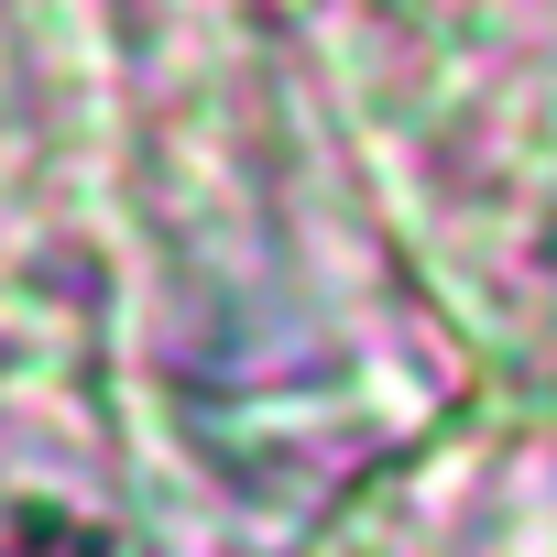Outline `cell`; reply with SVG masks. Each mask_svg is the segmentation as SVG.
<instances>
[{
	"instance_id": "6da1fadb",
	"label": "cell",
	"mask_w": 557,
	"mask_h": 557,
	"mask_svg": "<svg viewBox=\"0 0 557 557\" xmlns=\"http://www.w3.org/2000/svg\"><path fill=\"white\" fill-rule=\"evenodd\" d=\"M0 557H121L88 513H66V503H12L0 513Z\"/></svg>"
}]
</instances>
